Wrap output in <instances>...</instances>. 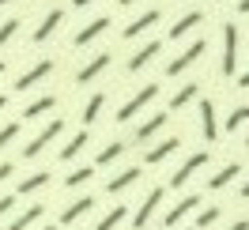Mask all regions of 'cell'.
Segmentation results:
<instances>
[{
    "label": "cell",
    "instance_id": "6da1fadb",
    "mask_svg": "<svg viewBox=\"0 0 249 230\" xmlns=\"http://www.w3.org/2000/svg\"><path fill=\"white\" fill-rule=\"evenodd\" d=\"M155 98H159V83H147V87H140V91H136L121 109H117V121H121V124H124V121H132V117H136L143 106H151Z\"/></svg>",
    "mask_w": 249,
    "mask_h": 230
},
{
    "label": "cell",
    "instance_id": "7a4b0ae2",
    "mask_svg": "<svg viewBox=\"0 0 249 230\" xmlns=\"http://www.w3.org/2000/svg\"><path fill=\"white\" fill-rule=\"evenodd\" d=\"M61 132H64V121H61V117H53V121H49L46 128H42V132H38L31 143H27V147H23V159H38V155L46 151V147H49L57 136H61Z\"/></svg>",
    "mask_w": 249,
    "mask_h": 230
},
{
    "label": "cell",
    "instance_id": "3957f363",
    "mask_svg": "<svg viewBox=\"0 0 249 230\" xmlns=\"http://www.w3.org/2000/svg\"><path fill=\"white\" fill-rule=\"evenodd\" d=\"M238 72V27L227 23L223 27V76H234Z\"/></svg>",
    "mask_w": 249,
    "mask_h": 230
},
{
    "label": "cell",
    "instance_id": "277c9868",
    "mask_svg": "<svg viewBox=\"0 0 249 230\" xmlns=\"http://www.w3.org/2000/svg\"><path fill=\"white\" fill-rule=\"evenodd\" d=\"M61 23H64V8H49L46 16H42V23H38V31L31 34V38H34V46H46L49 38L61 31Z\"/></svg>",
    "mask_w": 249,
    "mask_h": 230
},
{
    "label": "cell",
    "instance_id": "5b68a950",
    "mask_svg": "<svg viewBox=\"0 0 249 230\" xmlns=\"http://www.w3.org/2000/svg\"><path fill=\"white\" fill-rule=\"evenodd\" d=\"M204 49H208V42H204V38H196V42H193V46L181 53V57H174V61L166 64V76H181L189 64H196V61L204 57Z\"/></svg>",
    "mask_w": 249,
    "mask_h": 230
},
{
    "label": "cell",
    "instance_id": "8992f818",
    "mask_svg": "<svg viewBox=\"0 0 249 230\" xmlns=\"http://www.w3.org/2000/svg\"><path fill=\"white\" fill-rule=\"evenodd\" d=\"M159 204H162V185H155L147 196H143V204H140V212L132 215V230H143L147 223H151V215L159 212Z\"/></svg>",
    "mask_w": 249,
    "mask_h": 230
},
{
    "label": "cell",
    "instance_id": "52a82bcc",
    "mask_svg": "<svg viewBox=\"0 0 249 230\" xmlns=\"http://www.w3.org/2000/svg\"><path fill=\"white\" fill-rule=\"evenodd\" d=\"M106 31H109V16H98V19H91L87 27H79V31H76V38H72V46H76V49L91 46V42H98V38H102Z\"/></svg>",
    "mask_w": 249,
    "mask_h": 230
},
{
    "label": "cell",
    "instance_id": "ba28073f",
    "mask_svg": "<svg viewBox=\"0 0 249 230\" xmlns=\"http://www.w3.org/2000/svg\"><path fill=\"white\" fill-rule=\"evenodd\" d=\"M53 68H57L53 61H38V64H31V68H27V72L16 79V91H31V87H38V83H42V79H46Z\"/></svg>",
    "mask_w": 249,
    "mask_h": 230
},
{
    "label": "cell",
    "instance_id": "9c48e42d",
    "mask_svg": "<svg viewBox=\"0 0 249 230\" xmlns=\"http://www.w3.org/2000/svg\"><path fill=\"white\" fill-rule=\"evenodd\" d=\"M200 166H208V151H196V155H189L185 162H181V166L174 170L170 185H174V189H181V185H185V181H189V177H193V174H196Z\"/></svg>",
    "mask_w": 249,
    "mask_h": 230
},
{
    "label": "cell",
    "instance_id": "30bf717a",
    "mask_svg": "<svg viewBox=\"0 0 249 230\" xmlns=\"http://www.w3.org/2000/svg\"><path fill=\"white\" fill-rule=\"evenodd\" d=\"M196 208H200V196H193V193H189V196H181V200H178V204L170 208V212L162 215V227H170V230H174L189 212H196Z\"/></svg>",
    "mask_w": 249,
    "mask_h": 230
},
{
    "label": "cell",
    "instance_id": "8fae6325",
    "mask_svg": "<svg viewBox=\"0 0 249 230\" xmlns=\"http://www.w3.org/2000/svg\"><path fill=\"white\" fill-rule=\"evenodd\" d=\"M106 68H109V53H98V57H91V61L76 72V83H79V87H83V83H94Z\"/></svg>",
    "mask_w": 249,
    "mask_h": 230
},
{
    "label": "cell",
    "instance_id": "7c38bea8",
    "mask_svg": "<svg viewBox=\"0 0 249 230\" xmlns=\"http://www.w3.org/2000/svg\"><path fill=\"white\" fill-rule=\"evenodd\" d=\"M159 49H162V42H143V49H136V53L128 57V72H132V76H136V72H143V68L159 57Z\"/></svg>",
    "mask_w": 249,
    "mask_h": 230
},
{
    "label": "cell",
    "instance_id": "4fadbf2b",
    "mask_svg": "<svg viewBox=\"0 0 249 230\" xmlns=\"http://www.w3.org/2000/svg\"><path fill=\"white\" fill-rule=\"evenodd\" d=\"M178 147H181V140H178V136H166L162 143H155L151 151L143 155V162H147V166H159V162H166V159H170Z\"/></svg>",
    "mask_w": 249,
    "mask_h": 230
},
{
    "label": "cell",
    "instance_id": "5bb4252c",
    "mask_svg": "<svg viewBox=\"0 0 249 230\" xmlns=\"http://www.w3.org/2000/svg\"><path fill=\"white\" fill-rule=\"evenodd\" d=\"M159 19H162V12H159V8H151V12H143V16H136L132 23H128V27H124V38H140L143 31H151V27H155Z\"/></svg>",
    "mask_w": 249,
    "mask_h": 230
},
{
    "label": "cell",
    "instance_id": "9a60e30c",
    "mask_svg": "<svg viewBox=\"0 0 249 230\" xmlns=\"http://www.w3.org/2000/svg\"><path fill=\"white\" fill-rule=\"evenodd\" d=\"M94 208V196H79V200H72L68 208H64V215H61V227H72V223H79L83 215Z\"/></svg>",
    "mask_w": 249,
    "mask_h": 230
},
{
    "label": "cell",
    "instance_id": "2e32d148",
    "mask_svg": "<svg viewBox=\"0 0 249 230\" xmlns=\"http://www.w3.org/2000/svg\"><path fill=\"white\" fill-rule=\"evenodd\" d=\"M200 128H204V140H208V143H215V140H219V121H215V106H212L208 98H204V102H200Z\"/></svg>",
    "mask_w": 249,
    "mask_h": 230
},
{
    "label": "cell",
    "instance_id": "e0dca14e",
    "mask_svg": "<svg viewBox=\"0 0 249 230\" xmlns=\"http://www.w3.org/2000/svg\"><path fill=\"white\" fill-rule=\"evenodd\" d=\"M140 174H143L140 166H128V170H121L117 177H109V185H106V189H109V196H113V193H124V189H132V185L140 181Z\"/></svg>",
    "mask_w": 249,
    "mask_h": 230
},
{
    "label": "cell",
    "instance_id": "ac0fdd59",
    "mask_svg": "<svg viewBox=\"0 0 249 230\" xmlns=\"http://www.w3.org/2000/svg\"><path fill=\"white\" fill-rule=\"evenodd\" d=\"M200 23H204V12H185V16H181V19H178V23L170 27V38L178 42V38H185L189 31H196Z\"/></svg>",
    "mask_w": 249,
    "mask_h": 230
},
{
    "label": "cell",
    "instance_id": "d6986e66",
    "mask_svg": "<svg viewBox=\"0 0 249 230\" xmlns=\"http://www.w3.org/2000/svg\"><path fill=\"white\" fill-rule=\"evenodd\" d=\"M42 215H46V208H42V204H31L27 212H23V215H16V219H12V223H8L4 230H31L34 223L42 219Z\"/></svg>",
    "mask_w": 249,
    "mask_h": 230
},
{
    "label": "cell",
    "instance_id": "ffe728a7",
    "mask_svg": "<svg viewBox=\"0 0 249 230\" xmlns=\"http://www.w3.org/2000/svg\"><path fill=\"white\" fill-rule=\"evenodd\" d=\"M53 106H57V94H42V98H34L31 106L23 109V121H38V117H46Z\"/></svg>",
    "mask_w": 249,
    "mask_h": 230
},
{
    "label": "cell",
    "instance_id": "44dd1931",
    "mask_svg": "<svg viewBox=\"0 0 249 230\" xmlns=\"http://www.w3.org/2000/svg\"><path fill=\"white\" fill-rule=\"evenodd\" d=\"M87 140H91V132H87V128H79L76 136H72V140H68V143L61 147V162H72V159H76V155L87 147Z\"/></svg>",
    "mask_w": 249,
    "mask_h": 230
},
{
    "label": "cell",
    "instance_id": "7402d4cb",
    "mask_svg": "<svg viewBox=\"0 0 249 230\" xmlns=\"http://www.w3.org/2000/svg\"><path fill=\"white\" fill-rule=\"evenodd\" d=\"M162 124H166V113H151V117L136 128V143H147L155 132H162Z\"/></svg>",
    "mask_w": 249,
    "mask_h": 230
},
{
    "label": "cell",
    "instance_id": "603a6c76",
    "mask_svg": "<svg viewBox=\"0 0 249 230\" xmlns=\"http://www.w3.org/2000/svg\"><path fill=\"white\" fill-rule=\"evenodd\" d=\"M238 174H242V166H238V162H227V166L219 170V174H212V181H208V189H227V185L231 181H238Z\"/></svg>",
    "mask_w": 249,
    "mask_h": 230
},
{
    "label": "cell",
    "instance_id": "cb8c5ba5",
    "mask_svg": "<svg viewBox=\"0 0 249 230\" xmlns=\"http://www.w3.org/2000/svg\"><path fill=\"white\" fill-rule=\"evenodd\" d=\"M124 215H128V208H124V204H113V208L98 219V227H94V230H117L124 223Z\"/></svg>",
    "mask_w": 249,
    "mask_h": 230
},
{
    "label": "cell",
    "instance_id": "d4e9b609",
    "mask_svg": "<svg viewBox=\"0 0 249 230\" xmlns=\"http://www.w3.org/2000/svg\"><path fill=\"white\" fill-rule=\"evenodd\" d=\"M121 155H124V143H121V140H113V143H106L102 151L94 155V170H98V166H109V162H117Z\"/></svg>",
    "mask_w": 249,
    "mask_h": 230
},
{
    "label": "cell",
    "instance_id": "484cf974",
    "mask_svg": "<svg viewBox=\"0 0 249 230\" xmlns=\"http://www.w3.org/2000/svg\"><path fill=\"white\" fill-rule=\"evenodd\" d=\"M42 185H49V174H46V170H38V174H31V177H23L19 189H16V196H31V193H38Z\"/></svg>",
    "mask_w": 249,
    "mask_h": 230
},
{
    "label": "cell",
    "instance_id": "4316f807",
    "mask_svg": "<svg viewBox=\"0 0 249 230\" xmlns=\"http://www.w3.org/2000/svg\"><path fill=\"white\" fill-rule=\"evenodd\" d=\"M102 106H106V94H91V98H87V106H83V124H94V121H98Z\"/></svg>",
    "mask_w": 249,
    "mask_h": 230
},
{
    "label": "cell",
    "instance_id": "83f0119b",
    "mask_svg": "<svg viewBox=\"0 0 249 230\" xmlns=\"http://www.w3.org/2000/svg\"><path fill=\"white\" fill-rule=\"evenodd\" d=\"M196 94H200V87H196V83H185L181 91H174V98H170V109H181V106H189V102H193Z\"/></svg>",
    "mask_w": 249,
    "mask_h": 230
},
{
    "label": "cell",
    "instance_id": "f1b7e54d",
    "mask_svg": "<svg viewBox=\"0 0 249 230\" xmlns=\"http://www.w3.org/2000/svg\"><path fill=\"white\" fill-rule=\"evenodd\" d=\"M91 177H94V166H76L68 177H64V185H68V189H79V185H87Z\"/></svg>",
    "mask_w": 249,
    "mask_h": 230
},
{
    "label": "cell",
    "instance_id": "f546056e",
    "mask_svg": "<svg viewBox=\"0 0 249 230\" xmlns=\"http://www.w3.org/2000/svg\"><path fill=\"white\" fill-rule=\"evenodd\" d=\"M242 124H249V106H238V109H231V117H227V132H238Z\"/></svg>",
    "mask_w": 249,
    "mask_h": 230
},
{
    "label": "cell",
    "instance_id": "4dcf8cb0",
    "mask_svg": "<svg viewBox=\"0 0 249 230\" xmlns=\"http://www.w3.org/2000/svg\"><path fill=\"white\" fill-rule=\"evenodd\" d=\"M19 27H23V19H4V23H0V46H8L19 34Z\"/></svg>",
    "mask_w": 249,
    "mask_h": 230
},
{
    "label": "cell",
    "instance_id": "1f68e13d",
    "mask_svg": "<svg viewBox=\"0 0 249 230\" xmlns=\"http://www.w3.org/2000/svg\"><path fill=\"white\" fill-rule=\"evenodd\" d=\"M219 215H223V212H219V208H204V212L196 215V230L212 227V223H219Z\"/></svg>",
    "mask_w": 249,
    "mask_h": 230
},
{
    "label": "cell",
    "instance_id": "d6a6232c",
    "mask_svg": "<svg viewBox=\"0 0 249 230\" xmlns=\"http://www.w3.org/2000/svg\"><path fill=\"white\" fill-rule=\"evenodd\" d=\"M19 128H23V121H12V124H4V128H0V147H8V143H12V140L19 136Z\"/></svg>",
    "mask_w": 249,
    "mask_h": 230
},
{
    "label": "cell",
    "instance_id": "836d02e7",
    "mask_svg": "<svg viewBox=\"0 0 249 230\" xmlns=\"http://www.w3.org/2000/svg\"><path fill=\"white\" fill-rule=\"evenodd\" d=\"M12 208H16V196H0V219L12 212Z\"/></svg>",
    "mask_w": 249,
    "mask_h": 230
},
{
    "label": "cell",
    "instance_id": "e575fe53",
    "mask_svg": "<svg viewBox=\"0 0 249 230\" xmlns=\"http://www.w3.org/2000/svg\"><path fill=\"white\" fill-rule=\"evenodd\" d=\"M12 174H16V166H12V162H0V185L8 181V177H12Z\"/></svg>",
    "mask_w": 249,
    "mask_h": 230
},
{
    "label": "cell",
    "instance_id": "d590c367",
    "mask_svg": "<svg viewBox=\"0 0 249 230\" xmlns=\"http://www.w3.org/2000/svg\"><path fill=\"white\" fill-rule=\"evenodd\" d=\"M227 230H249V219H238V223H231Z\"/></svg>",
    "mask_w": 249,
    "mask_h": 230
},
{
    "label": "cell",
    "instance_id": "8d00e7d4",
    "mask_svg": "<svg viewBox=\"0 0 249 230\" xmlns=\"http://www.w3.org/2000/svg\"><path fill=\"white\" fill-rule=\"evenodd\" d=\"M94 0H72V8H91Z\"/></svg>",
    "mask_w": 249,
    "mask_h": 230
},
{
    "label": "cell",
    "instance_id": "74e56055",
    "mask_svg": "<svg viewBox=\"0 0 249 230\" xmlns=\"http://www.w3.org/2000/svg\"><path fill=\"white\" fill-rule=\"evenodd\" d=\"M238 12H242V16H249V0H238Z\"/></svg>",
    "mask_w": 249,
    "mask_h": 230
},
{
    "label": "cell",
    "instance_id": "f35d334b",
    "mask_svg": "<svg viewBox=\"0 0 249 230\" xmlns=\"http://www.w3.org/2000/svg\"><path fill=\"white\" fill-rule=\"evenodd\" d=\"M238 87H249V72H242V76H238Z\"/></svg>",
    "mask_w": 249,
    "mask_h": 230
},
{
    "label": "cell",
    "instance_id": "ab89813d",
    "mask_svg": "<svg viewBox=\"0 0 249 230\" xmlns=\"http://www.w3.org/2000/svg\"><path fill=\"white\" fill-rule=\"evenodd\" d=\"M238 196H242V200H249V181L242 185V189H238Z\"/></svg>",
    "mask_w": 249,
    "mask_h": 230
},
{
    "label": "cell",
    "instance_id": "60d3db41",
    "mask_svg": "<svg viewBox=\"0 0 249 230\" xmlns=\"http://www.w3.org/2000/svg\"><path fill=\"white\" fill-rule=\"evenodd\" d=\"M4 109H8V94H0V113H4Z\"/></svg>",
    "mask_w": 249,
    "mask_h": 230
},
{
    "label": "cell",
    "instance_id": "b9f144b4",
    "mask_svg": "<svg viewBox=\"0 0 249 230\" xmlns=\"http://www.w3.org/2000/svg\"><path fill=\"white\" fill-rule=\"evenodd\" d=\"M8 4H16V0H0V12H4V8H8Z\"/></svg>",
    "mask_w": 249,
    "mask_h": 230
},
{
    "label": "cell",
    "instance_id": "7bdbcfd3",
    "mask_svg": "<svg viewBox=\"0 0 249 230\" xmlns=\"http://www.w3.org/2000/svg\"><path fill=\"white\" fill-rule=\"evenodd\" d=\"M4 72H8V64H4V61H0V76H4Z\"/></svg>",
    "mask_w": 249,
    "mask_h": 230
},
{
    "label": "cell",
    "instance_id": "ee69618b",
    "mask_svg": "<svg viewBox=\"0 0 249 230\" xmlns=\"http://www.w3.org/2000/svg\"><path fill=\"white\" fill-rule=\"evenodd\" d=\"M128 4H136V0H121V8H128Z\"/></svg>",
    "mask_w": 249,
    "mask_h": 230
},
{
    "label": "cell",
    "instance_id": "f6af8a7d",
    "mask_svg": "<svg viewBox=\"0 0 249 230\" xmlns=\"http://www.w3.org/2000/svg\"><path fill=\"white\" fill-rule=\"evenodd\" d=\"M42 230H57V227H42Z\"/></svg>",
    "mask_w": 249,
    "mask_h": 230
},
{
    "label": "cell",
    "instance_id": "bcb514c9",
    "mask_svg": "<svg viewBox=\"0 0 249 230\" xmlns=\"http://www.w3.org/2000/svg\"><path fill=\"white\" fill-rule=\"evenodd\" d=\"M185 230H196V227H185Z\"/></svg>",
    "mask_w": 249,
    "mask_h": 230
},
{
    "label": "cell",
    "instance_id": "7dc6e473",
    "mask_svg": "<svg viewBox=\"0 0 249 230\" xmlns=\"http://www.w3.org/2000/svg\"><path fill=\"white\" fill-rule=\"evenodd\" d=\"M246 147H249V136H246Z\"/></svg>",
    "mask_w": 249,
    "mask_h": 230
}]
</instances>
